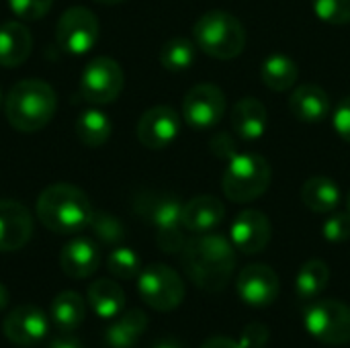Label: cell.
Wrapping results in <instances>:
<instances>
[{
  "label": "cell",
  "instance_id": "5bb4252c",
  "mask_svg": "<svg viewBox=\"0 0 350 348\" xmlns=\"http://www.w3.org/2000/svg\"><path fill=\"white\" fill-rule=\"evenodd\" d=\"M271 234V219L258 209H246L232 222L230 242L242 254H260L269 246Z\"/></svg>",
  "mask_w": 350,
  "mask_h": 348
},
{
  "label": "cell",
  "instance_id": "7a4b0ae2",
  "mask_svg": "<svg viewBox=\"0 0 350 348\" xmlns=\"http://www.w3.org/2000/svg\"><path fill=\"white\" fill-rule=\"evenodd\" d=\"M35 211L49 232L78 234L88 228L94 209L84 191L68 183H55L41 191Z\"/></svg>",
  "mask_w": 350,
  "mask_h": 348
},
{
  "label": "cell",
  "instance_id": "ab89813d",
  "mask_svg": "<svg viewBox=\"0 0 350 348\" xmlns=\"http://www.w3.org/2000/svg\"><path fill=\"white\" fill-rule=\"evenodd\" d=\"M152 348H185V345L178 343L176 338H162V340H158Z\"/></svg>",
  "mask_w": 350,
  "mask_h": 348
},
{
  "label": "cell",
  "instance_id": "484cf974",
  "mask_svg": "<svg viewBox=\"0 0 350 348\" xmlns=\"http://www.w3.org/2000/svg\"><path fill=\"white\" fill-rule=\"evenodd\" d=\"M260 76H262V82H265L267 88H271L275 92H285L297 82L299 70H297V64L291 57L275 53V55H269L262 62Z\"/></svg>",
  "mask_w": 350,
  "mask_h": 348
},
{
  "label": "cell",
  "instance_id": "52a82bcc",
  "mask_svg": "<svg viewBox=\"0 0 350 348\" xmlns=\"http://www.w3.org/2000/svg\"><path fill=\"white\" fill-rule=\"evenodd\" d=\"M306 330L320 343L342 347L350 343V306L338 299L312 304L304 314Z\"/></svg>",
  "mask_w": 350,
  "mask_h": 348
},
{
  "label": "cell",
  "instance_id": "3957f363",
  "mask_svg": "<svg viewBox=\"0 0 350 348\" xmlns=\"http://www.w3.org/2000/svg\"><path fill=\"white\" fill-rule=\"evenodd\" d=\"M57 94L53 86L39 78L18 80L4 98V113L8 123L21 133H35L43 129L55 115Z\"/></svg>",
  "mask_w": 350,
  "mask_h": 348
},
{
  "label": "cell",
  "instance_id": "d6986e66",
  "mask_svg": "<svg viewBox=\"0 0 350 348\" xmlns=\"http://www.w3.org/2000/svg\"><path fill=\"white\" fill-rule=\"evenodd\" d=\"M330 96L318 84H301L293 90L289 98V111L295 119L306 123L324 121L330 115Z\"/></svg>",
  "mask_w": 350,
  "mask_h": 348
},
{
  "label": "cell",
  "instance_id": "74e56055",
  "mask_svg": "<svg viewBox=\"0 0 350 348\" xmlns=\"http://www.w3.org/2000/svg\"><path fill=\"white\" fill-rule=\"evenodd\" d=\"M201 348H246L242 340H232L228 336H213Z\"/></svg>",
  "mask_w": 350,
  "mask_h": 348
},
{
  "label": "cell",
  "instance_id": "8fae6325",
  "mask_svg": "<svg viewBox=\"0 0 350 348\" xmlns=\"http://www.w3.org/2000/svg\"><path fill=\"white\" fill-rule=\"evenodd\" d=\"M49 322L41 308L25 304L14 308L2 322V332L16 347H33L47 336Z\"/></svg>",
  "mask_w": 350,
  "mask_h": 348
},
{
  "label": "cell",
  "instance_id": "5b68a950",
  "mask_svg": "<svg viewBox=\"0 0 350 348\" xmlns=\"http://www.w3.org/2000/svg\"><path fill=\"white\" fill-rule=\"evenodd\" d=\"M271 166L258 154H236L228 160L221 178L224 195L234 203H250L267 193L271 187Z\"/></svg>",
  "mask_w": 350,
  "mask_h": 348
},
{
  "label": "cell",
  "instance_id": "7402d4cb",
  "mask_svg": "<svg viewBox=\"0 0 350 348\" xmlns=\"http://www.w3.org/2000/svg\"><path fill=\"white\" fill-rule=\"evenodd\" d=\"M148 328V316L142 310H129L117 318L105 332L109 348H133Z\"/></svg>",
  "mask_w": 350,
  "mask_h": 348
},
{
  "label": "cell",
  "instance_id": "f546056e",
  "mask_svg": "<svg viewBox=\"0 0 350 348\" xmlns=\"http://www.w3.org/2000/svg\"><path fill=\"white\" fill-rule=\"evenodd\" d=\"M88 228H90L92 234H94L103 244H107V246H117V244H121L123 238H125V228H123V224H121L115 215H111V213H107V211H92V217H90Z\"/></svg>",
  "mask_w": 350,
  "mask_h": 348
},
{
  "label": "cell",
  "instance_id": "e0dca14e",
  "mask_svg": "<svg viewBox=\"0 0 350 348\" xmlns=\"http://www.w3.org/2000/svg\"><path fill=\"white\" fill-rule=\"evenodd\" d=\"M100 265L98 246L90 238H74L59 252V267L70 279H86Z\"/></svg>",
  "mask_w": 350,
  "mask_h": 348
},
{
  "label": "cell",
  "instance_id": "603a6c76",
  "mask_svg": "<svg viewBox=\"0 0 350 348\" xmlns=\"http://www.w3.org/2000/svg\"><path fill=\"white\" fill-rule=\"evenodd\" d=\"M301 201L314 213H332L340 203V191L328 176H312L301 187Z\"/></svg>",
  "mask_w": 350,
  "mask_h": 348
},
{
  "label": "cell",
  "instance_id": "ffe728a7",
  "mask_svg": "<svg viewBox=\"0 0 350 348\" xmlns=\"http://www.w3.org/2000/svg\"><path fill=\"white\" fill-rule=\"evenodd\" d=\"M33 51V37L29 29L18 21H6L0 25V66L16 68L29 59Z\"/></svg>",
  "mask_w": 350,
  "mask_h": 348
},
{
  "label": "cell",
  "instance_id": "e575fe53",
  "mask_svg": "<svg viewBox=\"0 0 350 348\" xmlns=\"http://www.w3.org/2000/svg\"><path fill=\"white\" fill-rule=\"evenodd\" d=\"M332 125L336 129V133L350 144V96L338 103V107L334 109V117H332Z\"/></svg>",
  "mask_w": 350,
  "mask_h": 348
},
{
  "label": "cell",
  "instance_id": "ee69618b",
  "mask_svg": "<svg viewBox=\"0 0 350 348\" xmlns=\"http://www.w3.org/2000/svg\"><path fill=\"white\" fill-rule=\"evenodd\" d=\"M0 105H2V92H0Z\"/></svg>",
  "mask_w": 350,
  "mask_h": 348
},
{
  "label": "cell",
  "instance_id": "44dd1931",
  "mask_svg": "<svg viewBox=\"0 0 350 348\" xmlns=\"http://www.w3.org/2000/svg\"><path fill=\"white\" fill-rule=\"evenodd\" d=\"M269 125V113L258 98L246 96L232 109V127L238 137L252 142L265 135Z\"/></svg>",
  "mask_w": 350,
  "mask_h": 348
},
{
  "label": "cell",
  "instance_id": "d4e9b609",
  "mask_svg": "<svg viewBox=\"0 0 350 348\" xmlns=\"http://www.w3.org/2000/svg\"><path fill=\"white\" fill-rule=\"evenodd\" d=\"M84 314H86L84 299L76 291L57 293L49 306V320L64 332L76 330L84 322Z\"/></svg>",
  "mask_w": 350,
  "mask_h": 348
},
{
  "label": "cell",
  "instance_id": "277c9868",
  "mask_svg": "<svg viewBox=\"0 0 350 348\" xmlns=\"http://www.w3.org/2000/svg\"><path fill=\"white\" fill-rule=\"evenodd\" d=\"M195 43L215 59H234L246 47V29L230 12L211 10L199 16L193 27Z\"/></svg>",
  "mask_w": 350,
  "mask_h": 348
},
{
  "label": "cell",
  "instance_id": "cb8c5ba5",
  "mask_svg": "<svg viewBox=\"0 0 350 348\" xmlns=\"http://www.w3.org/2000/svg\"><path fill=\"white\" fill-rule=\"evenodd\" d=\"M86 297H88V306L92 308V312L103 320L115 318L117 314H121L125 306L123 289L111 279H96L94 283H90Z\"/></svg>",
  "mask_w": 350,
  "mask_h": 348
},
{
  "label": "cell",
  "instance_id": "7bdbcfd3",
  "mask_svg": "<svg viewBox=\"0 0 350 348\" xmlns=\"http://www.w3.org/2000/svg\"><path fill=\"white\" fill-rule=\"evenodd\" d=\"M347 205H349V211H350V191H349V199H347Z\"/></svg>",
  "mask_w": 350,
  "mask_h": 348
},
{
  "label": "cell",
  "instance_id": "4fadbf2b",
  "mask_svg": "<svg viewBox=\"0 0 350 348\" xmlns=\"http://www.w3.org/2000/svg\"><path fill=\"white\" fill-rule=\"evenodd\" d=\"M240 299L250 308H269L279 297V277L267 265H248L236 281Z\"/></svg>",
  "mask_w": 350,
  "mask_h": 348
},
{
  "label": "cell",
  "instance_id": "8d00e7d4",
  "mask_svg": "<svg viewBox=\"0 0 350 348\" xmlns=\"http://www.w3.org/2000/svg\"><path fill=\"white\" fill-rule=\"evenodd\" d=\"M269 328L265 324H258V322H252L244 328L240 340L244 343L246 348H260L267 340H269Z\"/></svg>",
  "mask_w": 350,
  "mask_h": 348
},
{
  "label": "cell",
  "instance_id": "4dcf8cb0",
  "mask_svg": "<svg viewBox=\"0 0 350 348\" xmlns=\"http://www.w3.org/2000/svg\"><path fill=\"white\" fill-rule=\"evenodd\" d=\"M107 269H109V273L113 277L129 281V279H135L142 273V263H139V256L131 248L119 246L109 254Z\"/></svg>",
  "mask_w": 350,
  "mask_h": 348
},
{
  "label": "cell",
  "instance_id": "30bf717a",
  "mask_svg": "<svg viewBox=\"0 0 350 348\" xmlns=\"http://www.w3.org/2000/svg\"><path fill=\"white\" fill-rule=\"evenodd\" d=\"M226 113V94L215 84L193 86L183 101V117L195 129H209L221 121Z\"/></svg>",
  "mask_w": 350,
  "mask_h": 348
},
{
  "label": "cell",
  "instance_id": "6da1fadb",
  "mask_svg": "<svg viewBox=\"0 0 350 348\" xmlns=\"http://www.w3.org/2000/svg\"><path fill=\"white\" fill-rule=\"evenodd\" d=\"M180 263L187 277L203 291L226 289L236 269L234 244L219 234H199L187 240L180 250Z\"/></svg>",
  "mask_w": 350,
  "mask_h": 348
},
{
  "label": "cell",
  "instance_id": "8992f818",
  "mask_svg": "<svg viewBox=\"0 0 350 348\" xmlns=\"http://www.w3.org/2000/svg\"><path fill=\"white\" fill-rule=\"evenodd\" d=\"M137 291L146 306L156 312H172L185 299V283L180 275L166 265H150L137 275Z\"/></svg>",
  "mask_w": 350,
  "mask_h": 348
},
{
  "label": "cell",
  "instance_id": "60d3db41",
  "mask_svg": "<svg viewBox=\"0 0 350 348\" xmlns=\"http://www.w3.org/2000/svg\"><path fill=\"white\" fill-rule=\"evenodd\" d=\"M8 302H10V295H8V289L0 283V312L2 310H6V306H8Z\"/></svg>",
  "mask_w": 350,
  "mask_h": 348
},
{
  "label": "cell",
  "instance_id": "4316f807",
  "mask_svg": "<svg viewBox=\"0 0 350 348\" xmlns=\"http://www.w3.org/2000/svg\"><path fill=\"white\" fill-rule=\"evenodd\" d=\"M113 133V123L107 113L98 109H88L76 119V135L86 148H100L109 142Z\"/></svg>",
  "mask_w": 350,
  "mask_h": 348
},
{
  "label": "cell",
  "instance_id": "d6a6232c",
  "mask_svg": "<svg viewBox=\"0 0 350 348\" xmlns=\"http://www.w3.org/2000/svg\"><path fill=\"white\" fill-rule=\"evenodd\" d=\"M51 4L53 0H8V8L12 10V14L23 21L43 18L49 12Z\"/></svg>",
  "mask_w": 350,
  "mask_h": 348
},
{
  "label": "cell",
  "instance_id": "d590c367",
  "mask_svg": "<svg viewBox=\"0 0 350 348\" xmlns=\"http://www.w3.org/2000/svg\"><path fill=\"white\" fill-rule=\"evenodd\" d=\"M211 152L224 160H230L238 154V146H236V139L228 133V131H219L213 135L211 139Z\"/></svg>",
  "mask_w": 350,
  "mask_h": 348
},
{
  "label": "cell",
  "instance_id": "f1b7e54d",
  "mask_svg": "<svg viewBox=\"0 0 350 348\" xmlns=\"http://www.w3.org/2000/svg\"><path fill=\"white\" fill-rule=\"evenodd\" d=\"M195 62V45L187 37H172L160 49V64L168 72H185Z\"/></svg>",
  "mask_w": 350,
  "mask_h": 348
},
{
  "label": "cell",
  "instance_id": "f35d334b",
  "mask_svg": "<svg viewBox=\"0 0 350 348\" xmlns=\"http://www.w3.org/2000/svg\"><path fill=\"white\" fill-rule=\"evenodd\" d=\"M47 348H82V345L74 336H55Z\"/></svg>",
  "mask_w": 350,
  "mask_h": 348
},
{
  "label": "cell",
  "instance_id": "b9f144b4",
  "mask_svg": "<svg viewBox=\"0 0 350 348\" xmlns=\"http://www.w3.org/2000/svg\"><path fill=\"white\" fill-rule=\"evenodd\" d=\"M98 4H105V6H113V4H121L125 0H96Z\"/></svg>",
  "mask_w": 350,
  "mask_h": 348
},
{
  "label": "cell",
  "instance_id": "836d02e7",
  "mask_svg": "<svg viewBox=\"0 0 350 348\" xmlns=\"http://www.w3.org/2000/svg\"><path fill=\"white\" fill-rule=\"evenodd\" d=\"M324 238L332 244L347 242L350 238V213H334L324 224Z\"/></svg>",
  "mask_w": 350,
  "mask_h": 348
},
{
  "label": "cell",
  "instance_id": "9c48e42d",
  "mask_svg": "<svg viewBox=\"0 0 350 348\" xmlns=\"http://www.w3.org/2000/svg\"><path fill=\"white\" fill-rule=\"evenodd\" d=\"M98 33L100 25L96 14L84 6H72L57 21L55 41L62 51L70 55H84L96 45Z\"/></svg>",
  "mask_w": 350,
  "mask_h": 348
},
{
  "label": "cell",
  "instance_id": "7c38bea8",
  "mask_svg": "<svg viewBox=\"0 0 350 348\" xmlns=\"http://www.w3.org/2000/svg\"><path fill=\"white\" fill-rule=\"evenodd\" d=\"M180 133V117L170 107H152L137 121V139L148 150L168 148Z\"/></svg>",
  "mask_w": 350,
  "mask_h": 348
},
{
  "label": "cell",
  "instance_id": "9a60e30c",
  "mask_svg": "<svg viewBox=\"0 0 350 348\" xmlns=\"http://www.w3.org/2000/svg\"><path fill=\"white\" fill-rule=\"evenodd\" d=\"M135 213L150 222L156 232L185 230L183 228V203L168 193H144L135 199Z\"/></svg>",
  "mask_w": 350,
  "mask_h": 348
},
{
  "label": "cell",
  "instance_id": "1f68e13d",
  "mask_svg": "<svg viewBox=\"0 0 350 348\" xmlns=\"http://www.w3.org/2000/svg\"><path fill=\"white\" fill-rule=\"evenodd\" d=\"M318 18L330 25L350 23V0H312Z\"/></svg>",
  "mask_w": 350,
  "mask_h": 348
},
{
  "label": "cell",
  "instance_id": "2e32d148",
  "mask_svg": "<svg viewBox=\"0 0 350 348\" xmlns=\"http://www.w3.org/2000/svg\"><path fill=\"white\" fill-rule=\"evenodd\" d=\"M33 236V217L29 209L10 199L0 201V252H14L27 246Z\"/></svg>",
  "mask_w": 350,
  "mask_h": 348
},
{
  "label": "cell",
  "instance_id": "ac0fdd59",
  "mask_svg": "<svg viewBox=\"0 0 350 348\" xmlns=\"http://www.w3.org/2000/svg\"><path fill=\"white\" fill-rule=\"evenodd\" d=\"M224 215L226 207L217 197L199 195L183 205V228L193 234H209L224 222Z\"/></svg>",
  "mask_w": 350,
  "mask_h": 348
},
{
  "label": "cell",
  "instance_id": "ba28073f",
  "mask_svg": "<svg viewBox=\"0 0 350 348\" xmlns=\"http://www.w3.org/2000/svg\"><path fill=\"white\" fill-rule=\"evenodd\" d=\"M125 84L123 68L109 55L90 59L80 74V94L90 105H109L119 98Z\"/></svg>",
  "mask_w": 350,
  "mask_h": 348
},
{
  "label": "cell",
  "instance_id": "83f0119b",
  "mask_svg": "<svg viewBox=\"0 0 350 348\" xmlns=\"http://www.w3.org/2000/svg\"><path fill=\"white\" fill-rule=\"evenodd\" d=\"M328 281H330V269L324 260H308L299 273H297V279H295V293L297 297L301 299H312L316 295H320L326 287H328Z\"/></svg>",
  "mask_w": 350,
  "mask_h": 348
}]
</instances>
